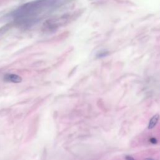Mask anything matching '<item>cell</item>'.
Listing matches in <instances>:
<instances>
[{
    "label": "cell",
    "instance_id": "4",
    "mask_svg": "<svg viewBox=\"0 0 160 160\" xmlns=\"http://www.w3.org/2000/svg\"><path fill=\"white\" fill-rule=\"evenodd\" d=\"M125 159H126V160H135L134 159V158L131 156H126Z\"/></svg>",
    "mask_w": 160,
    "mask_h": 160
},
{
    "label": "cell",
    "instance_id": "1",
    "mask_svg": "<svg viewBox=\"0 0 160 160\" xmlns=\"http://www.w3.org/2000/svg\"><path fill=\"white\" fill-rule=\"evenodd\" d=\"M4 79L7 82H11L13 83H19L22 81L21 78L15 74H7L4 76Z\"/></svg>",
    "mask_w": 160,
    "mask_h": 160
},
{
    "label": "cell",
    "instance_id": "2",
    "mask_svg": "<svg viewBox=\"0 0 160 160\" xmlns=\"http://www.w3.org/2000/svg\"><path fill=\"white\" fill-rule=\"evenodd\" d=\"M159 118V114H155L154 116H153L149 122V124H148V128L149 129H152L153 128L155 127V126L157 124L158 120Z\"/></svg>",
    "mask_w": 160,
    "mask_h": 160
},
{
    "label": "cell",
    "instance_id": "5",
    "mask_svg": "<svg viewBox=\"0 0 160 160\" xmlns=\"http://www.w3.org/2000/svg\"><path fill=\"white\" fill-rule=\"evenodd\" d=\"M144 160H154V159H152V158H147L144 159Z\"/></svg>",
    "mask_w": 160,
    "mask_h": 160
},
{
    "label": "cell",
    "instance_id": "3",
    "mask_svg": "<svg viewBox=\"0 0 160 160\" xmlns=\"http://www.w3.org/2000/svg\"><path fill=\"white\" fill-rule=\"evenodd\" d=\"M149 141L152 144H156L157 143V139L155 138H151L150 139H149Z\"/></svg>",
    "mask_w": 160,
    "mask_h": 160
}]
</instances>
